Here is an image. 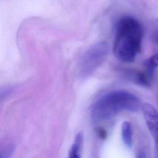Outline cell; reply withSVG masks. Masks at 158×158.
Segmentation results:
<instances>
[{
  "label": "cell",
  "mask_w": 158,
  "mask_h": 158,
  "mask_svg": "<svg viewBox=\"0 0 158 158\" xmlns=\"http://www.w3.org/2000/svg\"><path fill=\"white\" fill-rule=\"evenodd\" d=\"M155 154L156 158H158V146H155Z\"/></svg>",
  "instance_id": "obj_10"
},
{
  "label": "cell",
  "mask_w": 158,
  "mask_h": 158,
  "mask_svg": "<svg viewBox=\"0 0 158 158\" xmlns=\"http://www.w3.org/2000/svg\"><path fill=\"white\" fill-rule=\"evenodd\" d=\"M122 138L125 144L130 148L132 145V128L128 122H124L122 125Z\"/></svg>",
  "instance_id": "obj_6"
},
{
  "label": "cell",
  "mask_w": 158,
  "mask_h": 158,
  "mask_svg": "<svg viewBox=\"0 0 158 158\" xmlns=\"http://www.w3.org/2000/svg\"><path fill=\"white\" fill-rule=\"evenodd\" d=\"M109 52V46L104 41L98 42L86 50L79 61L78 72L81 78L90 76L102 63Z\"/></svg>",
  "instance_id": "obj_3"
},
{
  "label": "cell",
  "mask_w": 158,
  "mask_h": 158,
  "mask_svg": "<svg viewBox=\"0 0 158 158\" xmlns=\"http://www.w3.org/2000/svg\"><path fill=\"white\" fill-rule=\"evenodd\" d=\"M143 27L133 17H122L116 25L113 46L115 56L124 62H131L141 51Z\"/></svg>",
  "instance_id": "obj_1"
},
{
  "label": "cell",
  "mask_w": 158,
  "mask_h": 158,
  "mask_svg": "<svg viewBox=\"0 0 158 158\" xmlns=\"http://www.w3.org/2000/svg\"><path fill=\"white\" fill-rule=\"evenodd\" d=\"M144 73L148 78L152 80L156 69L158 67V53L147 59L144 62Z\"/></svg>",
  "instance_id": "obj_5"
},
{
  "label": "cell",
  "mask_w": 158,
  "mask_h": 158,
  "mask_svg": "<svg viewBox=\"0 0 158 158\" xmlns=\"http://www.w3.org/2000/svg\"><path fill=\"white\" fill-rule=\"evenodd\" d=\"M82 143V135L80 133L77 134L72 146L70 148L69 158H81L80 149Z\"/></svg>",
  "instance_id": "obj_7"
},
{
  "label": "cell",
  "mask_w": 158,
  "mask_h": 158,
  "mask_svg": "<svg viewBox=\"0 0 158 158\" xmlns=\"http://www.w3.org/2000/svg\"><path fill=\"white\" fill-rule=\"evenodd\" d=\"M13 89L10 86H0V102L10 95Z\"/></svg>",
  "instance_id": "obj_9"
},
{
  "label": "cell",
  "mask_w": 158,
  "mask_h": 158,
  "mask_svg": "<svg viewBox=\"0 0 158 158\" xmlns=\"http://www.w3.org/2000/svg\"><path fill=\"white\" fill-rule=\"evenodd\" d=\"M140 106L139 99L133 94L125 91H114L102 96L95 102L91 115L96 120H104L123 111H138Z\"/></svg>",
  "instance_id": "obj_2"
},
{
  "label": "cell",
  "mask_w": 158,
  "mask_h": 158,
  "mask_svg": "<svg viewBox=\"0 0 158 158\" xmlns=\"http://www.w3.org/2000/svg\"><path fill=\"white\" fill-rule=\"evenodd\" d=\"M141 110L147 127L153 138L154 145L158 146V112L149 103L143 104Z\"/></svg>",
  "instance_id": "obj_4"
},
{
  "label": "cell",
  "mask_w": 158,
  "mask_h": 158,
  "mask_svg": "<svg viewBox=\"0 0 158 158\" xmlns=\"http://www.w3.org/2000/svg\"><path fill=\"white\" fill-rule=\"evenodd\" d=\"M151 38L152 42L158 46V20L152 25L151 30Z\"/></svg>",
  "instance_id": "obj_8"
}]
</instances>
